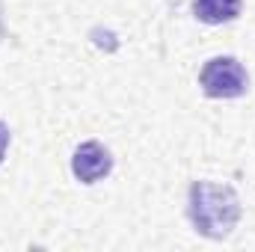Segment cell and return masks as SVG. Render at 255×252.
Returning <instances> with one entry per match:
<instances>
[{
  "mask_svg": "<svg viewBox=\"0 0 255 252\" xmlns=\"http://www.w3.org/2000/svg\"><path fill=\"white\" fill-rule=\"evenodd\" d=\"M187 217L202 238L223 241L241 220V199L229 184L193 181L187 193Z\"/></svg>",
  "mask_w": 255,
  "mask_h": 252,
  "instance_id": "6da1fadb",
  "label": "cell"
},
{
  "mask_svg": "<svg viewBox=\"0 0 255 252\" xmlns=\"http://www.w3.org/2000/svg\"><path fill=\"white\" fill-rule=\"evenodd\" d=\"M193 12L205 24H226L241 15V0H193Z\"/></svg>",
  "mask_w": 255,
  "mask_h": 252,
  "instance_id": "277c9868",
  "label": "cell"
},
{
  "mask_svg": "<svg viewBox=\"0 0 255 252\" xmlns=\"http://www.w3.org/2000/svg\"><path fill=\"white\" fill-rule=\"evenodd\" d=\"M110 169H113V157H110V151H107L101 142L89 139V142H83V145L74 148L71 172H74L77 181L95 184V181H101L104 175H110Z\"/></svg>",
  "mask_w": 255,
  "mask_h": 252,
  "instance_id": "3957f363",
  "label": "cell"
},
{
  "mask_svg": "<svg viewBox=\"0 0 255 252\" xmlns=\"http://www.w3.org/2000/svg\"><path fill=\"white\" fill-rule=\"evenodd\" d=\"M199 86L208 98H238L247 92L250 77H247V68L235 57H214L202 65Z\"/></svg>",
  "mask_w": 255,
  "mask_h": 252,
  "instance_id": "7a4b0ae2",
  "label": "cell"
},
{
  "mask_svg": "<svg viewBox=\"0 0 255 252\" xmlns=\"http://www.w3.org/2000/svg\"><path fill=\"white\" fill-rule=\"evenodd\" d=\"M6 148H9V127L0 122V163H3V157H6Z\"/></svg>",
  "mask_w": 255,
  "mask_h": 252,
  "instance_id": "5b68a950",
  "label": "cell"
}]
</instances>
